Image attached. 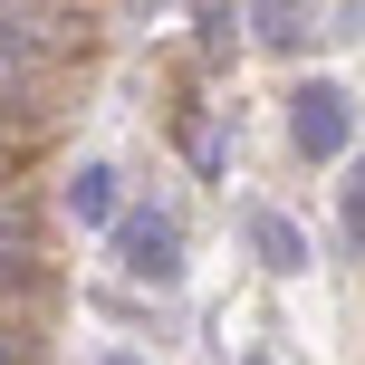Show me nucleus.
<instances>
[{
    "instance_id": "nucleus-11",
    "label": "nucleus",
    "mask_w": 365,
    "mask_h": 365,
    "mask_svg": "<svg viewBox=\"0 0 365 365\" xmlns=\"http://www.w3.org/2000/svg\"><path fill=\"white\" fill-rule=\"evenodd\" d=\"M0 365H10V346H0Z\"/></svg>"
},
{
    "instance_id": "nucleus-1",
    "label": "nucleus",
    "mask_w": 365,
    "mask_h": 365,
    "mask_svg": "<svg viewBox=\"0 0 365 365\" xmlns=\"http://www.w3.org/2000/svg\"><path fill=\"white\" fill-rule=\"evenodd\" d=\"M346 135H356V106H346V87L308 77V87L289 96V145L308 154V164H336V154H346Z\"/></svg>"
},
{
    "instance_id": "nucleus-9",
    "label": "nucleus",
    "mask_w": 365,
    "mask_h": 365,
    "mask_svg": "<svg viewBox=\"0 0 365 365\" xmlns=\"http://www.w3.org/2000/svg\"><path fill=\"white\" fill-rule=\"evenodd\" d=\"M0 279H19V231H10V212H0Z\"/></svg>"
},
{
    "instance_id": "nucleus-12",
    "label": "nucleus",
    "mask_w": 365,
    "mask_h": 365,
    "mask_svg": "<svg viewBox=\"0 0 365 365\" xmlns=\"http://www.w3.org/2000/svg\"><path fill=\"white\" fill-rule=\"evenodd\" d=\"M115 365H135V356H115Z\"/></svg>"
},
{
    "instance_id": "nucleus-4",
    "label": "nucleus",
    "mask_w": 365,
    "mask_h": 365,
    "mask_svg": "<svg viewBox=\"0 0 365 365\" xmlns=\"http://www.w3.org/2000/svg\"><path fill=\"white\" fill-rule=\"evenodd\" d=\"M68 212H77V221H106V231H115V221H125V212H115V173H106V164H77Z\"/></svg>"
},
{
    "instance_id": "nucleus-8",
    "label": "nucleus",
    "mask_w": 365,
    "mask_h": 365,
    "mask_svg": "<svg viewBox=\"0 0 365 365\" xmlns=\"http://www.w3.org/2000/svg\"><path fill=\"white\" fill-rule=\"evenodd\" d=\"M336 231H346V250H365V164H346L336 182Z\"/></svg>"
},
{
    "instance_id": "nucleus-5",
    "label": "nucleus",
    "mask_w": 365,
    "mask_h": 365,
    "mask_svg": "<svg viewBox=\"0 0 365 365\" xmlns=\"http://www.w3.org/2000/svg\"><path fill=\"white\" fill-rule=\"evenodd\" d=\"M250 29H259V48H298L308 38V0H250Z\"/></svg>"
},
{
    "instance_id": "nucleus-7",
    "label": "nucleus",
    "mask_w": 365,
    "mask_h": 365,
    "mask_svg": "<svg viewBox=\"0 0 365 365\" xmlns=\"http://www.w3.org/2000/svg\"><path fill=\"white\" fill-rule=\"evenodd\" d=\"M192 29L212 58H231V29H240V0H192Z\"/></svg>"
},
{
    "instance_id": "nucleus-10",
    "label": "nucleus",
    "mask_w": 365,
    "mask_h": 365,
    "mask_svg": "<svg viewBox=\"0 0 365 365\" xmlns=\"http://www.w3.org/2000/svg\"><path fill=\"white\" fill-rule=\"evenodd\" d=\"M336 38H365V0H346V10H336Z\"/></svg>"
},
{
    "instance_id": "nucleus-2",
    "label": "nucleus",
    "mask_w": 365,
    "mask_h": 365,
    "mask_svg": "<svg viewBox=\"0 0 365 365\" xmlns=\"http://www.w3.org/2000/svg\"><path fill=\"white\" fill-rule=\"evenodd\" d=\"M115 259H125V279L173 289V279H182V221L173 212H125V221H115Z\"/></svg>"
},
{
    "instance_id": "nucleus-3",
    "label": "nucleus",
    "mask_w": 365,
    "mask_h": 365,
    "mask_svg": "<svg viewBox=\"0 0 365 365\" xmlns=\"http://www.w3.org/2000/svg\"><path fill=\"white\" fill-rule=\"evenodd\" d=\"M250 250H259L269 279H298V269H308V231H298L289 212H250Z\"/></svg>"
},
{
    "instance_id": "nucleus-6",
    "label": "nucleus",
    "mask_w": 365,
    "mask_h": 365,
    "mask_svg": "<svg viewBox=\"0 0 365 365\" xmlns=\"http://www.w3.org/2000/svg\"><path fill=\"white\" fill-rule=\"evenodd\" d=\"M38 68V29H19V19H0V96H19Z\"/></svg>"
}]
</instances>
